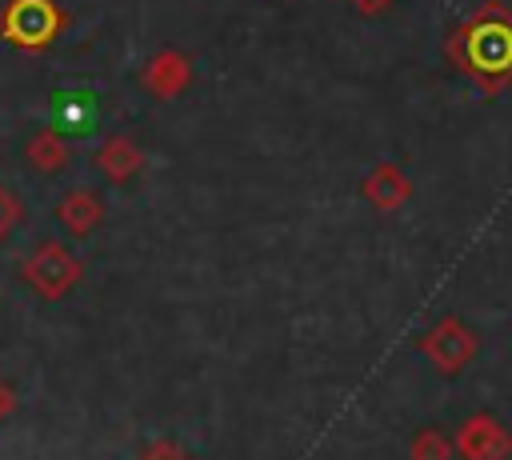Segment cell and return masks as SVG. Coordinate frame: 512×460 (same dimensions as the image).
<instances>
[{"label":"cell","instance_id":"obj_1","mask_svg":"<svg viewBox=\"0 0 512 460\" xmlns=\"http://www.w3.org/2000/svg\"><path fill=\"white\" fill-rule=\"evenodd\" d=\"M16 272H20V280H24L40 300L56 304V300H64L68 292H76V284L84 280V260H80L64 240L48 236V240H40V244L20 260Z\"/></svg>","mask_w":512,"mask_h":460},{"label":"cell","instance_id":"obj_2","mask_svg":"<svg viewBox=\"0 0 512 460\" xmlns=\"http://www.w3.org/2000/svg\"><path fill=\"white\" fill-rule=\"evenodd\" d=\"M64 28L68 12L56 0H8L0 12V36L24 52H44Z\"/></svg>","mask_w":512,"mask_h":460},{"label":"cell","instance_id":"obj_3","mask_svg":"<svg viewBox=\"0 0 512 460\" xmlns=\"http://www.w3.org/2000/svg\"><path fill=\"white\" fill-rule=\"evenodd\" d=\"M192 76H196V68H192V56H184L180 48H160L148 64H144V72H140V84L156 96V100H176L188 84H192Z\"/></svg>","mask_w":512,"mask_h":460},{"label":"cell","instance_id":"obj_4","mask_svg":"<svg viewBox=\"0 0 512 460\" xmlns=\"http://www.w3.org/2000/svg\"><path fill=\"white\" fill-rule=\"evenodd\" d=\"M464 52L476 68L484 72H500L512 64V28L508 24H492V20H480L468 28V40H464Z\"/></svg>","mask_w":512,"mask_h":460},{"label":"cell","instance_id":"obj_5","mask_svg":"<svg viewBox=\"0 0 512 460\" xmlns=\"http://www.w3.org/2000/svg\"><path fill=\"white\" fill-rule=\"evenodd\" d=\"M100 120V100L84 88H60L52 96V128L64 136H88Z\"/></svg>","mask_w":512,"mask_h":460},{"label":"cell","instance_id":"obj_6","mask_svg":"<svg viewBox=\"0 0 512 460\" xmlns=\"http://www.w3.org/2000/svg\"><path fill=\"white\" fill-rule=\"evenodd\" d=\"M92 164L100 168L104 180H112V184H128V180H136L140 168H144V148H140L136 140H128V136L116 132V136H104V140H100Z\"/></svg>","mask_w":512,"mask_h":460},{"label":"cell","instance_id":"obj_7","mask_svg":"<svg viewBox=\"0 0 512 460\" xmlns=\"http://www.w3.org/2000/svg\"><path fill=\"white\" fill-rule=\"evenodd\" d=\"M56 220H60V228L68 236L84 240L104 224V200L92 188H72V192H64L56 200Z\"/></svg>","mask_w":512,"mask_h":460},{"label":"cell","instance_id":"obj_8","mask_svg":"<svg viewBox=\"0 0 512 460\" xmlns=\"http://www.w3.org/2000/svg\"><path fill=\"white\" fill-rule=\"evenodd\" d=\"M24 164H28L36 176H60V172H68V164H72L68 136L56 132L52 124L40 128V132H32L28 144H24Z\"/></svg>","mask_w":512,"mask_h":460},{"label":"cell","instance_id":"obj_9","mask_svg":"<svg viewBox=\"0 0 512 460\" xmlns=\"http://www.w3.org/2000/svg\"><path fill=\"white\" fill-rule=\"evenodd\" d=\"M364 196L380 208H392L400 196H404V180L396 176V168H376L368 180H364Z\"/></svg>","mask_w":512,"mask_h":460},{"label":"cell","instance_id":"obj_10","mask_svg":"<svg viewBox=\"0 0 512 460\" xmlns=\"http://www.w3.org/2000/svg\"><path fill=\"white\" fill-rule=\"evenodd\" d=\"M20 224H24V204H20V196H16L8 184H0V244H4Z\"/></svg>","mask_w":512,"mask_h":460},{"label":"cell","instance_id":"obj_11","mask_svg":"<svg viewBox=\"0 0 512 460\" xmlns=\"http://www.w3.org/2000/svg\"><path fill=\"white\" fill-rule=\"evenodd\" d=\"M136 460H192V456H188V448H184L180 440L156 436V440H144V444H140Z\"/></svg>","mask_w":512,"mask_h":460},{"label":"cell","instance_id":"obj_12","mask_svg":"<svg viewBox=\"0 0 512 460\" xmlns=\"http://www.w3.org/2000/svg\"><path fill=\"white\" fill-rule=\"evenodd\" d=\"M20 408V388L12 376H0V420H8Z\"/></svg>","mask_w":512,"mask_h":460},{"label":"cell","instance_id":"obj_13","mask_svg":"<svg viewBox=\"0 0 512 460\" xmlns=\"http://www.w3.org/2000/svg\"><path fill=\"white\" fill-rule=\"evenodd\" d=\"M356 12H364V16H376V12H384L392 0H348Z\"/></svg>","mask_w":512,"mask_h":460}]
</instances>
